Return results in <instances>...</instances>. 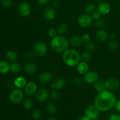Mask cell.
I'll return each mask as SVG.
<instances>
[{"label":"cell","instance_id":"obj_6","mask_svg":"<svg viewBox=\"0 0 120 120\" xmlns=\"http://www.w3.org/2000/svg\"><path fill=\"white\" fill-rule=\"evenodd\" d=\"M93 19L91 15L85 13L80 15L77 19V22L81 27L83 28H87L92 25Z\"/></svg>","mask_w":120,"mask_h":120},{"label":"cell","instance_id":"obj_2","mask_svg":"<svg viewBox=\"0 0 120 120\" xmlns=\"http://www.w3.org/2000/svg\"><path fill=\"white\" fill-rule=\"evenodd\" d=\"M62 59L68 66H77L81 62V55L76 50L74 49H69L66 50L62 55Z\"/></svg>","mask_w":120,"mask_h":120},{"label":"cell","instance_id":"obj_47","mask_svg":"<svg viewBox=\"0 0 120 120\" xmlns=\"http://www.w3.org/2000/svg\"><path fill=\"white\" fill-rule=\"evenodd\" d=\"M78 120H91L90 119V118H89V117H87V116H82V117H80V118L78 119Z\"/></svg>","mask_w":120,"mask_h":120},{"label":"cell","instance_id":"obj_34","mask_svg":"<svg viewBox=\"0 0 120 120\" xmlns=\"http://www.w3.org/2000/svg\"><path fill=\"white\" fill-rule=\"evenodd\" d=\"M105 20L103 18H100L98 19L95 21V26H96L97 28H99V29H101L103 27L105 26Z\"/></svg>","mask_w":120,"mask_h":120},{"label":"cell","instance_id":"obj_4","mask_svg":"<svg viewBox=\"0 0 120 120\" xmlns=\"http://www.w3.org/2000/svg\"><path fill=\"white\" fill-rule=\"evenodd\" d=\"M24 94L22 90L19 89H15L12 90L9 94V99L13 104H19L23 101Z\"/></svg>","mask_w":120,"mask_h":120},{"label":"cell","instance_id":"obj_46","mask_svg":"<svg viewBox=\"0 0 120 120\" xmlns=\"http://www.w3.org/2000/svg\"><path fill=\"white\" fill-rule=\"evenodd\" d=\"M116 36H117V35H116V33L115 32H111L109 34V38H110L112 39L116 38Z\"/></svg>","mask_w":120,"mask_h":120},{"label":"cell","instance_id":"obj_3","mask_svg":"<svg viewBox=\"0 0 120 120\" xmlns=\"http://www.w3.org/2000/svg\"><path fill=\"white\" fill-rule=\"evenodd\" d=\"M69 45V41L62 35H56L52 38L50 43V48L52 50L58 53L64 52L68 49Z\"/></svg>","mask_w":120,"mask_h":120},{"label":"cell","instance_id":"obj_15","mask_svg":"<svg viewBox=\"0 0 120 120\" xmlns=\"http://www.w3.org/2000/svg\"><path fill=\"white\" fill-rule=\"evenodd\" d=\"M97 11L100 13L101 15H108L111 11V7L107 2H101L98 4Z\"/></svg>","mask_w":120,"mask_h":120},{"label":"cell","instance_id":"obj_30","mask_svg":"<svg viewBox=\"0 0 120 120\" xmlns=\"http://www.w3.org/2000/svg\"><path fill=\"white\" fill-rule=\"evenodd\" d=\"M108 48L111 51H115L117 49L118 47V44L114 39H111L108 42Z\"/></svg>","mask_w":120,"mask_h":120},{"label":"cell","instance_id":"obj_43","mask_svg":"<svg viewBox=\"0 0 120 120\" xmlns=\"http://www.w3.org/2000/svg\"><path fill=\"white\" fill-rule=\"evenodd\" d=\"M61 2L59 0H55L53 2V7L54 8H57L60 6Z\"/></svg>","mask_w":120,"mask_h":120},{"label":"cell","instance_id":"obj_49","mask_svg":"<svg viewBox=\"0 0 120 120\" xmlns=\"http://www.w3.org/2000/svg\"><path fill=\"white\" fill-rule=\"evenodd\" d=\"M95 1L98 2V3H100V2H102V0H95Z\"/></svg>","mask_w":120,"mask_h":120},{"label":"cell","instance_id":"obj_1","mask_svg":"<svg viewBox=\"0 0 120 120\" xmlns=\"http://www.w3.org/2000/svg\"><path fill=\"white\" fill-rule=\"evenodd\" d=\"M117 98L114 94L105 89L98 93L96 96L94 105L100 112H106L114 107Z\"/></svg>","mask_w":120,"mask_h":120},{"label":"cell","instance_id":"obj_5","mask_svg":"<svg viewBox=\"0 0 120 120\" xmlns=\"http://www.w3.org/2000/svg\"><path fill=\"white\" fill-rule=\"evenodd\" d=\"M33 51L38 57H42L45 56L48 53V47L44 42H38L34 45Z\"/></svg>","mask_w":120,"mask_h":120},{"label":"cell","instance_id":"obj_29","mask_svg":"<svg viewBox=\"0 0 120 120\" xmlns=\"http://www.w3.org/2000/svg\"><path fill=\"white\" fill-rule=\"evenodd\" d=\"M68 30V26L66 23H61L58 26L57 29V32L59 34L62 35V34H64L67 32Z\"/></svg>","mask_w":120,"mask_h":120},{"label":"cell","instance_id":"obj_28","mask_svg":"<svg viewBox=\"0 0 120 120\" xmlns=\"http://www.w3.org/2000/svg\"><path fill=\"white\" fill-rule=\"evenodd\" d=\"M84 48L87 51H89L90 52L94 51L96 49V44L95 42H92V41H89L86 42L84 44Z\"/></svg>","mask_w":120,"mask_h":120},{"label":"cell","instance_id":"obj_37","mask_svg":"<svg viewBox=\"0 0 120 120\" xmlns=\"http://www.w3.org/2000/svg\"><path fill=\"white\" fill-rule=\"evenodd\" d=\"M56 34H57V30L55 29H54V28H50L48 29V35L49 37H50V38H53L55 37L57 35Z\"/></svg>","mask_w":120,"mask_h":120},{"label":"cell","instance_id":"obj_38","mask_svg":"<svg viewBox=\"0 0 120 120\" xmlns=\"http://www.w3.org/2000/svg\"><path fill=\"white\" fill-rule=\"evenodd\" d=\"M91 16L92 17L93 21H96V20L98 19L101 18V15L100 13L97 11H94L93 13L91 14Z\"/></svg>","mask_w":120,"mask_h":120},{"label":"cell","instance_id":"obj_7","mask_svg":"<svg viewBox=\"0 0 120 120\" xmlns=\"http://www.w3.org/2000/svg\"><path fill=\"white\" fill-rule=\"evenodd\" d=\"M85 116L91 120H94L99 117L100 111L94 105H90L86 108L84 111Z\"/></svg>","mask_w":120,"mask_h":120},{"label":"cell","instance_id":"obj_25","mask_svg":"<svg viewBox=\"0 0 120 120\" xmlns=\"http://www.w3.org/2000/svg\"><path fill=\"white\" fill-rule=\"evenodd\" d=\"M45 109L47 112L50 115H55L57 112V107L53 103H48L45 107Z\"/></svg>","mask_w":120,"mask_h":120},{"label":"cell","instance_id":"obj_19","mask_svg":"<svg viewBox=\"0 0 120 120\" xmlns=\"http://www.w3.org/2000/svg\"><path fill=\"white\" fill-rule=\"evenodd\" d=\"M44 17L48 21H52L56 16V12L55 8L52 7H48L46 8L43 12Z\"/></svg>","mask_w":120,"mask_h":120},{"label":"cell","instance_id":"obj_31","mask_svg":"<svg viewBox=\"0 0 120 120\" xmlns=\"http://www.w3.org/2000/svg\"><path fill=\"white\" fill-rule=\"evenodd\" d=\"M33 106V101L30 98H26L23 101V107L26 110H30Z\"/></svg>","mask_w":120,"mask_h":120},{"label":"cell","instance_id":"obj_51","mask_svg":"<svg viewBox=\"0 0 120 120\" xmlns=\"http://www.w3.org/2000/svg\"></svg>","mask_w":120,"mask_h":120},{"label":"cell","instance_id":"obj_44","mask_svg":"<svg viewBox=\"0 0 120 120\" xmlns=\"http://www.w3.org/2000/svg\"><path fill=\"white\" fill-rule=\"evenodd\" d=\"M109 120H120V116L117 114H112L109 117Z\"/></svg>","mask_w":120,"mask_h":120},{"label":"cell","instance_id":"obj_48","mask_svg":"<svg viewBox=\"0 0 120 120\" xmlns=\"http://www.w3.org/2000/svg\"><path fill=\"white\" fill-rule=\"evenodd\" d=\"M48 120H56L55 118H54V117H50V118H48Z\"/></svg>","mask_w":120,"mask_h":120},{"label":"cell","instance_id":"obj_8","mask_svg":"<svg viewBox=\"0 0 120 120\" xmlns=\"http://www.w3.org/2000/svg\"><path fill=\"white\" fill-rule=\"evenodd\" d=\"M98 75L94 71H89L84 75V80L87 84H94L98 80Z\"/></svg>","mask_w":120,"mask_h":120},{"label":"cell","instance_id":"obj_41","mask_svg":"<svg viewBox=\"0 0 120 120\" xmlns=\"http://www.w3.org/2000/svg\"><path fill=\"white\" fill-rule=\"evenodd\" d=\"M34 55H35L34 53V51H28L25 54V57L26 59H30L32 58L33 56H34Z\"/></svg>","mask_w":120,"mask_h":120},{"label":"cell","instance_id":"obj_24","mask_svg":"<svg viewBox=\"0 0 120 120\" xmlns=\"http://www.w3.org/2000/svg\"><path fill=\"white\" fill-rule=\"evenodd\" d=\"M94 86L95 90L98 93L105 90V82H104V81L98 80L96 83L94 84Z\"/></svg>","mask_w":120,"mask_h":120},{"label":"cell","instance_id":"obj_26","mask_svg":"<svg viewBox=\"0 0 120 120\" xmlns=\"http://www.w3.org/2000/svg\"><path fill=\"white\" fill-rule=\"evenodd\" d=\"M21 68H22V66L19 63L16 62H13L10 65V71L14 73H17L21 71Z\"/></svg>","mask_w":120,"mask_h":120},{"label":"cell","instance_id":"obj_21","mask_svg":"<svg viewBox=\"0 0 120 120\" xmlns=\"http://www.w3.org/2000/svg\"><path fill=\"white\" fill-rule=\"evenodd\" d=\"M83 42L82 39V37L78 35H74L70 38L69 40V43L71 46L74 48H77L79 47L83 44Z\"/></svg>","mask_w":120,"mask_h":120},{"label":"cell","instance_id":"obj_14","mask_svg":"<svg viewBox=\"0 0 120 120\" xmlns=\"http://www.w3.org/2000/svg\"><path fill=\"white\" fill-rule=\"evenodd\" d=\"M23 70L28 75H34L37 71V66L33 62H28L23 66Z\"/></svg>","mask_w":120,"mask_h":120},{"label":"cell","instance_id":"obj_13","mask_svg":"<svg viewBox=\"0 0 120 120\" xmlns=\"http://www.w3.org/2000/svg\"><path fill=\"white\" fill-rule=\"evenodd\" d=\"M50 94L48 90L45 89H41L37 91L36 93V99L39 102H44L49 97Z\"/></svg>","mask_w":120,"mask_h":120},{"label":"cell","instance_id":"obj_42","mask_svg":"<svg viewBox=\"0 0 120 120\" xmlns=\"http://www.w3.org/2000/svg\"><path fill=\"white\" fill-rule=\"evenodd\" d=\"M50 0H37V2L40 5H46L49 2Z\"/></svg>","mask_w":120,"mask_h":120},{"label":"cell","instance_id":"obj_45","mask_svg":"<svg viewBox=\"0 0 120 120\" xmlns=\"http://www.w3.org/2000/svg\"><path fill=\"white\" fill-rule=\"evenodd\" d=\"M114 108L116 111L120 112V100H117L116 104H115Z\"/></svg>","mask_w":120,"mask_h":120},{"label":"cell","instance_id":"obj_10","mask_svg":"<svg viewBox=\"0 0 120 120\" xmlns=\"http://www.w3.org/2000/svg\"><path fill=\"white\" fill-rule=\"evenodd\" d=\"M120 82L115 78H110L105 81V86L106 90L109 91H115L119 88Z\"/></svg>","mask_w":120,"mask_h":120},{"label":"cell","instance_id":"obj_36","mask_svg":"<svg viewBox=\"0 0 120 120\" xmlns=\"http://www.w3.org/2000/svg\"><path fill=\"white\" fill-rule=\"evenodd\" d=\"M1 3L4 7L7 8H11L13 5L12 0H1Z\"/></svg>","mask_w":120,"mask_h":120},{"label":"cell","instance_id":"obj_11","mask_svg":"<svg viewBox=\"0 0 120 120\" xmlns=\"http://www.w3.org/2000/svg\"><path fill=\"white\" fill-rule=\"evenodd\" d=\"M38 91V85L33 82H28L24 87V92L28 96H32L36 93Z\"/></svg>","mask_w":120,"mask_h":120},{"label":"cell","instance_id":"obj_27","mask_svg":"<svg viewBox=\"0 0 120 120\" xmlns=\"http://www.w3.org/2000/svg\"><path fill=\"white\" fill-rule=\"evenodd\" d=\"M84 11L86 14H91L96 10V6L93 3H88L84 7Z\"/></svg>","mask_w":120,"mask_h":120},{"label":"cell","instance_id":"obj_9","mask_svg":"<svg viewBox=\"0 0 120 120\" xmlns=\"http://www.w3.org/2000/svg\"><path fill=\"white\" fill-rule=\"evenodd\" d=\"M18 12L20 15L23 17L29 16L31 12V7L30 4L26 2H22L18 7Z\"/></svg>","mask_w":120,"mask_h":120},{"label":"cell","instance_id":"obj_40","mask_svg":"<svg viewBox=\"0 0 120 120\" xmlns=\"http://www.w3.org/2000/svg\"><path fill=\"white\" fill-rule=\"evenodd\" d=\"M81 37H82V39L83 43H86V42H88L90 41V36L89 34H84Z\"/></svg>","mask_w":120,"mask_h":120},{"label":"cell","instance_id":"obj_12","mask_svg":"<svg viewBox=\"0 0 120 120\" xmlns=\"http://www.w3.org/2000/svg\"><path fill=\"white\" fill-rule=\"evenodd\" d=\"M66 81L65 79L63 77H59L55 79V80L50 84V87L52 89L56 90H59L63 89L66 85Z\"/></svg>","mask_w":120,"mask_h":120},{"label":"cell","instance_id":"obj_18","mask_svg":"<svg viewBox=\"0 0 120 120\" xmlns=\"http://www.w3.org/2000/svg\"><path fill=\"white\" fill-rule=\"evenodd\" d=\"M52 79V75L48 71H44V72L41 73L38 76L39 81L43 84L49 83L51 82Z\"/></svg>","mask_w":120,"mask_h":120},{"label":"cell","instance_id":"obj_23","mask_svg":"<svg viewBox=\"0 0 120 120\" xmlns=\"http://www.w3.org/2000/svg\"><path fill=\"white\" fill-rule=\"evenodd\" d=\"M6 57L9 62H15L18 59V54L14 50H9L6 53Z\"/></svg>","mask_w":120,"mask_h":120},{"label":"cell","instance_id":"obj_20","mask_svg":"<svg viewBox=\"0 0 120 120\" xmlns=\"http://www.w3.org/2000/svg\"><path fill=\"white\" fill-rule=\"evenodd\" d=\"M26 79H25V77L22 76H19L16 77V78H15V79L14 80V86H15L17 89H19L24 88L25 86H26Z\"/></svg>","mask_w":120,"mask_h":120},{"label":"cell","instance_id":"obj_33","mask_svg":"<svg viewBox=\"0 0 120 120\" xmlns=\"http://www.w3.org/2000/svg\"><path fill=\"white\" fill-rule=\"evenodd\" d=\"M32 117L34 120H39L42 117V112L39 109H35L32 112Z\"/></svg>","mask_w":120,"mask_h":120},{"label":"cell","instance_id":"obj_17","mask_svg":"<svg viewBox=\"0 0 120 120\" xmlns=\"http://www.w3.org/2000/svg\"><path fill=\"white\" fill-rule=\"evenodd\" d=\"M77 72L80 75H84L89 71V65L87 62L81 61L76 66Z\"/></svg>","mask_w":120,"mask_h":120},{"label":"cell","instance_id":"obj_35","mask_svg":"<svg viewBox=\"0 0 120 120\" xmlns=\"http://www.w3.org/2000/svg\"><path fill=\"white\" fill-rule=\"evenodd\" d=\"M50 98H52V100L53 101H57L60 99V94L59 93V92L57 91H56V90H53V91H52L50 93Z\"/></svg>","mask_w":120,"mask_h":120},{"label":"cell","instance_id":"obj_39","mask_svg":"<svg viewBox=\"0 0 120 120\" xmlns=\"http://www.w3.org/2000/svg\"><path fill=\"white\" fill-rule=\"evenodd\" d=\"M73 83L76 86H80L82 83V80L79 77H75L73 79Z\"/></svg>","mask_w":120,"mask_h":120},{"label":"cell","instance_id":"obj_32","mask_svg":"<svg viewBox=\"0 0 120 120\" xmlns=\"http://www.w3.org/2000/svg\"><path fill=\"white\" fill-rule=\"evenodd\" d=\"M92 56H91V53L89 51H85L83 52V53L81 55V59L86 62H89L91 60Z\"/></svg>","mask_w":120,"mask_h":120},{"label":"cell","instance_id":"obj_16","mask_svg":"<svg viewBox=\"0 0 120 120\" xmlns=\"http://www.w3.org/2000/svg\"><path fill=\"white\" fill-rule=\"evenodd\" d=\"M96 37L100 42H105L109 39V34L104 29H100L96 32Z\"/></svg>","mask_w":120,"mask_h":120},{"label":"cell","instance_id":"obj_22","mask_svg":"<svg viewBox=\"0 0 120 120\" xmlns=\"http://www.w3.org/2000/svg\"><path fill=\"white\" fill-rule=\"evenodd\" d=\"M9 71H10V64L6 61H0V73L5 75L8 73Z\"/></svg>","mask_w":120,"mask_h":120},{"label":"cell","instance_id":"obj_50","mask_svg":"<svg viewBox=\"0 0 120 120\" xmlns=\"http://www.w3.org/2000/svg\"><path fill=\"white\" fill-rule=\"evenodd\" d=\"M94 120H101L100 119V118H99V117H98V118H96V119H94Z\"/></svg>","mask_w":120,"mask_h":120}]
</instances>
